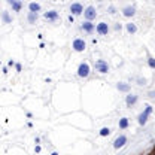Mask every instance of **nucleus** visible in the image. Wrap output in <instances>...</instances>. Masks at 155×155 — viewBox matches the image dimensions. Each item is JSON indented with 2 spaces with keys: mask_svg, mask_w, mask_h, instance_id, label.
Segmentation results:
<instances>
[{
  "mask_svg": "<svg viewBox=\"0 0 155 155\" xmlns=\"http://www.w3.org/2000/svg\"><path fill=\"white\" fill-rule=\"evenodd\" d=\"M84 16H85V20L87 21H92V20H96V16H97V12H96V7L94 6H88L87 9L84 11Z\"/></svg>",
  "mask_w": 155,
  "mask_h": 155,
  "instance_id": "1",
  "label": "nucleus"
},
{
  "mask_svg": "<svg viewBox=\"0 0 155 155\" xmlns=\"http://www.w3.org/2000/svg\"><path fill=\"white\" fill-rule=\"evenodd\" d=\"M72 48L76 52H82V51H85V48H87V44H85L84 39H75L73 44H72Z\"/></svg>",
  "mask_w": 155,
  "mask_h": 155,
  "instance_id": "2",
  "label": "nucleus"
},
{
  "mask_svg": "<svg viewBox=\"0 0 155 155\" xmlns=\"http://www.w3.org/2000/svg\"><path fill=\"white\" fill-rule=\"evenodd\" d=\"M88 75H90L88 63H81L79 67H78V76H79V78H88Z\"/></svg>",
  "mask_w": 155,
  "mask_h": 155,
  "instance_id": "3",
  "label": "nucleus"
},
{
  "mask_svg": "<svg viewBox=\"0 0 155 155\" xmlns=\"http://www.w3.org/2000/svg\"><path fill=\"white\" fill-rule=\"evenodd\" d=\"M151 112H152V107H151V106H146L145 112L139 115V124H140V125H145V124H146V121H148V116L151 115Z\"/></svg>",
  "mask_w": 155,
  "mask_h": 155,
  "instance_id": "4",
  "label": "nucleus"
},
{
  "mask_svg": "<svg viewBox=\"0 0 155 155\" xmlns=\"http://www.w3.org/2000/svg\"><path fill=\"white\" fill-rule=\"evenodd\" d=\"M96 69L100 73H107L109 72V64L105 61V60H99V61H96Z\"/></svg>",
  "mask_w": 155,
  "mask_h": 155,
  "instance_id": "5",
  "label": "nucleus"
},
{
  "mask_svg": "<svg viewBox=\"0 0 155 155\" xmlns=\"http://www.w3.org/2000/svg\"><path fill=\"white\" fill-rule=\"evenodd\" d=\"M96 30H97V33L100 34V36H106V34L109 33V25L106 22H100V24H97Z\"/></svg>",
  "mask_w": 155,
  "mask_h": 155,
  "instance_id": "6",
  "label": "nucleus"
},
{
  "mask_svg": "<svg viewBox=\"0 0 155 155\" xmlns=\"http://www.w3.org/2000/svg\"><path fill=\"white\" fill-rule=\"evenodd\" d=\"M125 143H127V136L121 134L119 137H116V139H115V142H114V148H115V149H119V148H122Z\"/></svg>",
  "mask_w": 155,
  "mask_h": 155,
  "instance_id": "7",
  "label": "nucleus"
},
{
  "mask_svg": "<svg viewBox=\"0 0 155 155\" xmlns=\"http://www.w3.org/2000/svg\"><path fill=\"white\" fill-rule=\"evenodd\" d=\"M70 12H72V15H81L84 12V6L81 3H72L70 5Z\"/></svg>",
  "mask_w": 155,
  "mask_h": 155,
  "instance_id": "8",
  "label": "nucleus"
},
{
  "mask_svg": "<svg viewBox=\"0 0 155 155\" xmlns=\"http://www.w3.org/2000/svg\"><path fill=\"white\" fill-rule=\"evenodd\" d=\"M94 29H96V25H94L92 22H90V21L82 22V30H84V31H87V33H92V31H94Z\"/></svg>",
  "mask_w": 155,
  "mask_h": 155,
  "instance_id": "9",
  "label": "nucleus"
},
{
  "mask_svg": "<svg viewBox=\"0 0 155 155\" xmlns=\"http://www.w3.org/2000/svg\"><path fill=\"white\" fill-rule=\"evenodd\" d=\"M44 16L49 21H55V20H58V12L57 11H49V12H45Z\"/></svg>",
  "mask_w": 155,
  "mask_h": 155,
  "instance_id": "10",
  "label": "nucleus"
},
{
  "mask_svg": "<svg viewBox=\"0 0 155 155\" xmlns=\"http://www.w3.org/2000/svg\"><path fill=\"white\" fill-rule=\"evenodd\" d=\"M122 14H124V16H133L136 14V7L134 6H125L122 9Z\"/></svg>",
  "mask_w": 155,
  "mask_h": 155,
  "instance_id": "11",
  "label": "nucleus"
},
{
  "mask_svg": "<svg viewBox=\"0 0 155 155\" xmlns=\"http://www.w3.org/2000/svg\"><path fill=\"white\" fill-rule=\"evenodd\" d=\"M136 101H137V96H134V94H128L127 99H125V103H127L128 107H131L133 105H136Z\"/></svg>",
  "mask_w": 155,
  "mask_h": 155,
  "instance_id": "12",
  "label": "nucleus"
},
{
  "mask_svg": "<svg viewBox=\"0 0 155 155\" xmlns=\"http://www.w3.org/2000/svg\"><path fill=\"white\" fill-rule=\"evenodd\" d=\"M9 5L12 6V9H14L15 12H20L21 7H22V3H21V2H15V0H9Z\"/></svg>",
  "mask_w": 155,
  "mask_h": 155,
  "instance_id": "13",
  "label": "nucleus"
},
{
  "mask_svg": "<svg viewBox=\"0 0 155 155\" xmlns=\"http://www.w3.org/2000/svg\"><path fill=\"white\" fill-rule=\"evenodd\" d=\"M29 9H30V12H33V14H37V12L40 11V5H39V3L31 2V3L29 5Z\"/></svg>",
  "mask_w": 155,
  "mask_h": 155,
  "instance_id": "14",
  "label": "nucleus"
},
{
  "mask_svg": "<svg viewBox=\"0 0 155 155\" xmlns=\"http://www.w3.org/2000/svg\"><path fill=\"white\" fill-rule=\"evenodd\" d=\"M116 88H118L119 91H122V92H128V91H130V85H128V84H124V82H119V84L116 85Z\"/></svg>",
  "mask_w": 155,
  "mask_h": 155,
  "instance_id": "15",
  "label": "nucleus"
},
{
  "mask_svg": "<svg viewBox=\"0 0 155 155\" xmlns=\"http://www.w3.org/2000/svg\"><path fill=\"white\" fill-rule=\"evenodd\" d=\"M125 27H127V31L130 33V34H134V33L137 31V27H136V24H133V22H128V24L125 25Z\"/></svg>",
  "mask_w": 155,
  "mask_h": 155,
  "instance_id": "16",
  "label": "nucleus"
},
{
  "mask_svg": "<svg viewBox=\"0 0 155 155\" xmlns=\"http://www.w3.org/2000/svg\"><path fill=\"white\" fill-rule=\"evenodd\" d=\"M2 18H3L5 24H11L12 22V18L9 16V14H7V12H2Z\"/></svg>",
  "mask_w": 155,
  "mask_h": 155,
  "instance_id": "17",
  "label": "nucleus"
},
{
  "mask_svg": "<svg viewBox=\"0 0 155 155\" xmlns=\"http://www.w3.org/2000/svg\"><path fill=\"white\" fill-rule=\"evenodd\" d=\"M27 20H29V22H30V24H34V22H36V20H37V14L29 12V16H27Z\"/></svg>",
  "mask_w": 155,
  "mask_h": 155,
  "instance_id": "18",
  "label": "nucleus"
},
{
  "mask_svg": "<svg viewBox=\"0 0 155 155\" xmlns=\"http://www.w3.org/2000/svg\"><path fill=\"white\" fill-rule=\"evenodd\" d=\"M128 127V118H121L119 119V128H127Z\"/></svg>",
  "mask_w": 155,
  "mask_h": 155,
  "instance_id": "19",
  "label": "nucleus"
},
{
  "mask_svg": "<svg viewBox=\"0 0 155 155\" xmlns=\"http://www.w3.org/2000/svg\"><path fill=\"white\" fill-rule=\"evenodd\" d=\"M109 134H110V128H109V127H103L101 130H100V136H103V137H105V136H109Z\"/></svg>",
  "mask_w": 155,
  "mask_h": 155,
  "instance_id": "20",
  "label": "nucleus"
},
{
  "mask_svg": "<svg viewBox=\"0 0 155 155\" xmlns=\"http://www.w3.org/2000/svg\"><path fill=\"white\" fill-rule=\"evenodd\" d=\"M148 66L151 69H155V58H148Z\"/></svg>",
  "mask_w": 155,
  "mask_h": 155,
  "instance_id": "21",
  "label": "nucleus"
},
{
  "mask_svg": "<svg viewBox=\"0 0 155 155\" xmlns=\"http://www.w3.org/2000/svg\"><path fill=\"white\" fill-rule=\"evenodd\" d=\"M109 11H110V14H115V7H114V6H110V7H109Z\"/></svg>",
  "mask_w": 155,
  "mask_h": 155,
  "instance_id": "22",
  "label": "nucleus"
}]
</instances>
